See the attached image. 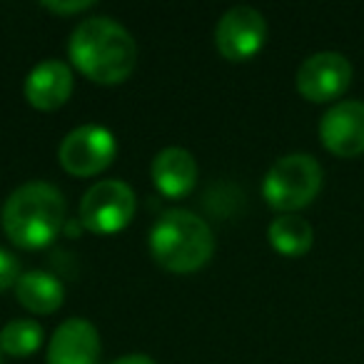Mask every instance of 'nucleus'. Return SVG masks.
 Returning a JSON list of instances; mask_svg holds the SVG:
<instances>
[{"label":"nucleus","instance_id":"nucleus-1","mask_svg":"<svg viewBox=\"0 0 364 364\" xmlns=\"http://www.w3.org/2000/svg\"><path fill=\"white\" fill-rule=\"evenodd\" d=\"M70 60L97 85H120L137 63L135 38L112 18H87L70 36Z\"/></svg>","mask_w":364,"mask_h":364},{"label":"nucleus","instance_id":"nucleus-2","mask_svg":"<svg viewBox=\"0 0 364 364\" xmlns=\"http://www.w3.org/2000/svg\"><path fill=\"white\" fill-rule=\"evenodd\" d=\"M0 223L8 240L21 250H43L60 235L65 198L50 182H26L8 195Z\"/></svg>","mask_w":364,"mask_h":364},{"label":"nucleus","instance_id":"nucleus-3","mask_svg":"<svg viewBox=\"0 0 364 364\" xmlns=\"http://www.w3.org/2000/svg\"><path fill=\"white\" fill-rule=\"evenodd\" d=\"M150 252L167 272H198L213 257L215 235L210 225L190 210H167L150 230Z\"/></svg>","mask_w":364,"mask_h":364},{"label":"nucleus","instance_id":"nucleus-4","mask_svg":"<svg viewBox=\"0 0 364 364\" xmlns=\"http://www.w3.org/2000/svg\"><path fill=\"white\" fill-rule=\"evenodd\" d=\"M322 190V165L312 155L292 152L274 162L262 180V198L279 213L307 208Z\"/></svg>","mask_w":364,"mask_h":364},{"label":"nucleus","instance_id":"nucleus-5","mask_svg":"<svg viewBox=\"0 0 364 364\" xmlns=\"http://www.w3.org/2000/svg\"><path fill=\"white\" fill-rule=\"evenodd\" d=\"M135 208V193L127 182L100 180L82 195L80 223L95 235H115L130 225Z\"/></svg>","mask_w":364,"mask_h":364},{"label":"nucleus","instance_id":"nucleus-6","mask_svg":"<svg viewBox=\"0 0 364 364\" xmlns=\"http://www.w3.org/2000/svg\"><path fill=\"white\" fill-rule=\"evenodd\" d=\"M117 155V142L107 127L80 125L65 135L58 150L63 170L75 177H92L107 170Z\"/></svg>","mask_w":364,"mask_h":364},{"label":"nucleus","instance_id":"nucleus-7","mask_svg":"<svg viewBox=\"0 0 364 364\" xmlns=\"http://www.w3.org/2000/svg\"><path fill=\"white\" fill-rule=\"evenodd\" d=\"M264 38H267V23L262 13L250 6L230 8L215 28L218 53L230 63H245L255 58L262 50Z\"/></svg>","mask_w":364,"mask_h":364},{"label":"nucleus","instance_id":"nucleus-8","mask_svg":"<svg viewBox=\"0 0 364 364\" xmlns=\"http://www.w3.org/2000/svg\"><path fill=\"white\" fill-rule=\"evenodd\" d=\"M352 82V65L342 53H314L299 65L297 90L309 102H329L344 95Z\"/></svg>","mask_w":364,"mask_h":364},{"label":"nucleus","instance_id":"nucleus-9","mask_svg":"<svg viewBox=\"0 0 364 364\" xmlns=\"http://www.w3.org/2000/svg\"><path fill=\"white\" fill-rule=\"evenodd\" d=\"M319 140L337 157H359L364 152V102L342 100L319 122Z\"/></svg>","mask_w":364,"mask_h":364},{"label":"nucleus","instance_id":"nucleus-10","mask_svg":"<svg viewBox=\"0 0 364 364\" xmlns=\"http://www.w3.org/2000/svg\"><path fill=\"white\" fill-rule=\"evenodd\" d=\"M48 364H100V334L82 317L65 319L48 347Z\"/></svg>","mask_w":364,"mask_h":364},{"label":"nucleus","instance_id":"nucleus-11","mask_svg":"<svg viewBox=\"0 0 364 364\" xmlns=\"http://www.w3.org/2000/svg\"><path fill=\"white\" fill-rule=\"evenodd\" d=\"M73 95V70L63 60H43L26 80V100L36 110L53 112Z\"/></svg>","mask_w":364,"mask_h":364},{"label":"nucleus","instance_id":"nucleus-12","mask_svg":"<svg viewBox=\"0 0 364 364\" xmlns=\"http://www.w3.org/2000/svg\"><path fill=\"white\" fill-rule=\"evenodd\" d=\"M152 182L165 198H185L198 185V160L185 147H165L152 160Z\"/></svg>","mask_w":364,"mask_h":364},{"label":"nucleus","instance_id":"nucleus-13","mask_svg":"<svg viewBox=\"0 0 364 364\" xmlns=\"http://www.w3.org/2000/svg\"><path fill=\"white\" fill-rule=\"evenodd\" d=\"M16 297L28 312L53 314L55 309H60L63 299H65V287L55 274L33 269V272H26L18 279Z\"/></svg>","mask_w":364,"mask_h":364},{"label":"nucleus","instance_id":"nucleus-14","mask_svg":"<svg viewBox=\"0 0 364 364\" xmlns=\"http://www.w3.org/2000/svg\"><path fill=\"white\" fill-rule=\"evenodd\" d=\"M269 245L284 257H302L314 242V232L307 220L297 215H279L267 230Z\"/></svg>","mask_w":364,"mask_h":364},{"label":"nucleus","instance_id":"nucleus-15","mask_svg":"<svg viewBox=\"0 0 364 364\" xmlns=\"http://www.w3.org/2000/svg\"><path fill=\"white\" fill-rule=\"evenodd\" d=\"M43 344V327L33 319H13L0 329V349L11 357H31Z\"/></svg>","mask_w":364,"mask_h":364},{"label":"nucleus","instance_id":"nucleus-16","mask_svg":"<svg viewBox=\"0 0 364 364\" xmlns=\"http://www.w3.org/2000/svg\"><path fill=\"white\" fill-rule=\"evenodd\" d=\"M21 277H23V272H21L18 257L13 252H8V250L0 247V292L16 287Z\"/></svg>","mask_w":364,"mask_h":364},{"label":"nucleus","instance_id":"nucleus-17","mask_svg":"<svg viewBox=\"0 0 364 364\" xmlns=\"http://www.w3.org/2000/svg\"><path fill=\"white\" fill-rule=\"evenodd\" d=\"M95 6L92 0H73V3H43V8L50 13H58V16H68V13H80V11H90Z\"/></svg>","mask_w":364,"mask_h":364},{"label":"nucleus","instance_id":"nucleus-18","mask_svg":"<svg viewBox=\"0 0 364 364\" xmlns=\"http://www.w3.org/2000/svg\"><path fill=\"white\" fill-rule=\"evenodd\" d=\"M112 364H155L147 354H127V357H120Z\"/></svg>","mask_w":364,"mask_h":364},{"label":"nucleus","instance_id":"nucleus-19","mask_svg":"<svg viewBox=\"0 0 364 364\" xmlns=\"http://www.w3.org/2000/svg\"><path fill=\"white\" fill-rule=\"evenodd\" d=\"M0 364H3V349H0Z\"/></svg>","mask_w":364,"mask_h":364}]
</instances>
